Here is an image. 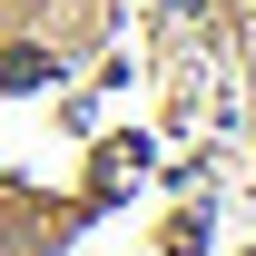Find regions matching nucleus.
Returning <instances> with one entry per match:
<instances>
[{
    "mask_svg": "<svg viewBox=\"0 0 256 256\" xmlns=\"http://www.w3.org/2000/svg\"><path fill=\"white\" fill-rule=\"evenodd\" d=\"M40 79H50L40 50H10V60H0V89H40Z\"/></svg>",
    "mask_w": 256,
    "mask_h": 256,
    "instance_id": "nucleus-1",
    "label": "nucleus"
}]
</instances>
